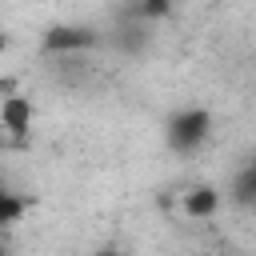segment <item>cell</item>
Masks as SVG:
<instances>
[{
  "instance_id": "1",
  "label": "cell",
  "mask_w": 256,
  "mask_h": 256,
  "mask_svg": "<svg viewBox=\"0 0 256 256\" xmlns=\"http://www.w3.org/2000/svg\"><path fill=\"white\" fill-rule=\"evenodd\" d=\"M208 136H212V112L208 108H180L164 124V144L172 152H180V156L200 152Z\"/></svg>"
},
{
  "instance_id": "2",
  "label": "cell",
  "mask_w": 256,
  "mask_h": 256,
  "mask_svg": "<svg viewBox=\"0 0 256 256\" xmlns=\"http://www.w3.org/2000/svg\"><path fill=\"white\" fill-rule=\"evenodd\" d=\"M100 36L92 32V28H84V24H56V28H48L44 32V52H52V56H68V52H84V48H92Z\"/></svg>"
},
{
  "instance_id": "3",
  "label": "cell",
  "mask_w": 256,
  "mask_h": 256,
  "mask_svg": "<svg viewBox=\"0 0 256 256\" xmlns=\"http://www.w3.org/2000/svg\"><path fill=\"white\" fill-rule=\"evenodd\" d=\"M0 128L24 136V132L32 128V104H28L24 96H8V100L0 104Z\"/></svg>"
},
{
  "instance_id": "4",
  "label": "cell",
  "mask_w": 256,
  "mask_h": 256,
  "mask_svg": "<svg viewBox=\"0 0 256 256\" xmlns=\"http://www.w3.org/2000/svg\"><path fill=\"white\" fill-rule=\"evenodd\" d=\"M232 200L236 204H256V160H248L232 176Z\"/></svg>"
},
{
  "instance_id": "5",
  "label": "cell",
  "mask_w": 256,
  "mask_h": 256,
  "mask_svg": "<svg viewBox=\"0 0 256 256\" xmlns=\"http://www.w3.org/2000/svg\"><path fill=\"white\" fill-rule=\"evenodd\" d=\"M216 204H220V196H216L212 188H196V192L184 196V212H188V216H212Z\"/></svg>"
},
{
  "instance_id": "6",
  "label": "cell",
  "mask_w": 256,
  "mask_h": 256,
  "mask_svg": "<svg viewBox=\"0 0 256 256\" xmlns=\"http://www.w3.org/2000/svg\"><path fill=\"white\" fill-rule=\"evenodd\" d=\"M20 212H24V200H20V196H12L8 188H0V228H4V224H12Z\"/></svg>"
},
{
  "instance_id": "7",
  "label": "cell",
  "mask_w": 256,
  "mask_h": 256,
  "mask_svg": "<svg viewBox=\"0 0 256 256\" xmlns=\"http://www.w3.org/2000/svg\"><path fill=\"white\" fill-rule=\"evenodd\" d=\"M168 8H172V0H144L136 8V16L140 20H156V16H168Z\"/></svg>"
},
{
  "instance_id": "8",
  "label": "cell",
  "mask_w": 256,
  "mask_h": 256,
  "mask_svg": "<svg viewBox=\"0 0 256 256\" xmlns=\"http://www.w3.org/2000/svg\"><path fill=\"white\" fill-rule=\"evenodd\" d=\"M4 144H8V140H4V128H0V152H4Z\"/></svg>"
}]
</instances>
